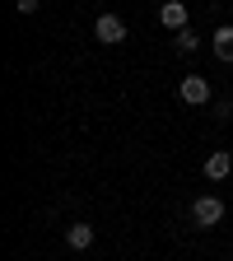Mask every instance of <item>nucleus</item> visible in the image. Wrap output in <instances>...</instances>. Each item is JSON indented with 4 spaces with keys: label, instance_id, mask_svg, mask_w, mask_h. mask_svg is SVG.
I'll use <instances>...</instances> for the list:
<instances>
[{
    "label": "nucleus",
    "instance_id": "7",
    "mask_svg": "<svg viewBox=\"0 0 233 261\" xmlns=\"http://www.w3.org/2000/svg\"><path fill=\"white\" fill-rule=\"evenodd\" d=\"M215 56L233 65V23H219L215 28Z\"/></svg>",
    "mask_w": 233,
    "mask_h": 261
},
{
    "label": "nucleus",
    "instance_id": "5",
    "mask_svg": "<svg viewBox=\"0 0 233 261\" xmlns=\"http://www.w3.org/2000/svg\"><path fill=\"white\" fill-rule=\"evenodd\" d=\"M228 173H233V154H228V149H215V154L205 159V177H210V182H224Z\"/></svg>",
    "mask_w": 233,
    "mask_h": 261
},
{
    "label": "nucleus",
    "instance_id": "2",
    "mask_svg": "<svg viewBox=\"0 0 233 261\" xmlns=\"http://www.w3.org/2000/svg\"><path fill=\"white\" fill-rule=\"evenodd\" d=\"M93 38L103 42V47L126 42V19H121V14H98V23H93Z\"/></svg>",
    "mask_w": 233,
    "mask_h": 261
},
{
    "label": "nucleus",
    "instance_id": "9",
    "mask_svg": "<svg viewBox=\"0 0 233 261\" xmlns=\"http://www.w3.org/2000/svg\"><path fill=\"white\" fill-rule=\"evenodd\" d=\"M38 5H42V0H14V10H19V14H38Z\"/></svg>",
    "mask_w": 233,
    "mask_h": 261
},
{
    "label": "nucleus",
    "instance_id": "6",
    "mask_svg": "<svg viewBox=\"0 0 233 261\" xmlns=\"http://www.w3.org/2000/svg\"><path fill=\"white\" fill-rule=\"evenodd\" d=\"M65 243H70L75 252H84V247H93V224H70V228H65Z\"/></svg>",
    "mask_w": 233,
    "mask_h": 261
},
{
    "label": "nucleus",
    "instance_id": "3",
    "mask_svg": "<svg viewBox=\"0 0 233 261\" xmlns=\"http://www.w3.org/2000/svg\"><path fill=\"white\" fill-rule=\"evenodd\" d=\"M177 98H182V103H191V108L210 103V80H205V75H187V80L177 84Z\"/></svg>",
    "mask_w": 233,
    "mask_h": 261
},
{
    "label": "nucleus",
    "instance_id": "1",
    "mask_svg": "<svg viewBox=\"0 0 233 261\" xmlns=\"http://www.w3.org/2000/svg\"><path fill=\"white\" fill-rule=\"evenodd\" d=\"M224 219V201H219V196H196V201H191V224L196 228H215Z\"/></svg>",
    "mask_w": 233,
    "mask_h": 261
},
{
    "label": "nucleus",
    "instance_id": "8",
    "mask_svg": "<svg viewBox=\"0 0 233 261\" xmlns=\"http://www.w3.org/2000/svg\"><path fill=\"white\" fill-rule=\"evenodd\" d=\"M173 47H177V51H196V47H201V33H196V28L173 33Z\"/></svg>",
    "mask_w": 233,
    "mask_h": 261
},
{
    "label": "nucleus",
    "instance_id": "4",
    "mask_svg": "<svg viewBox=\"0 0 233 261\" xmlns=\"http://www.w3.org/2000/svg\"><path fill=\"white\" fill-rule=\"evenodd\" d=\"M159 23L173 28V33L191 28V23H187V5H182V0H163V5H159Z\"/></svg>",
    "mask_w": 233,
    "mask_h": 261
}]
</instances>
